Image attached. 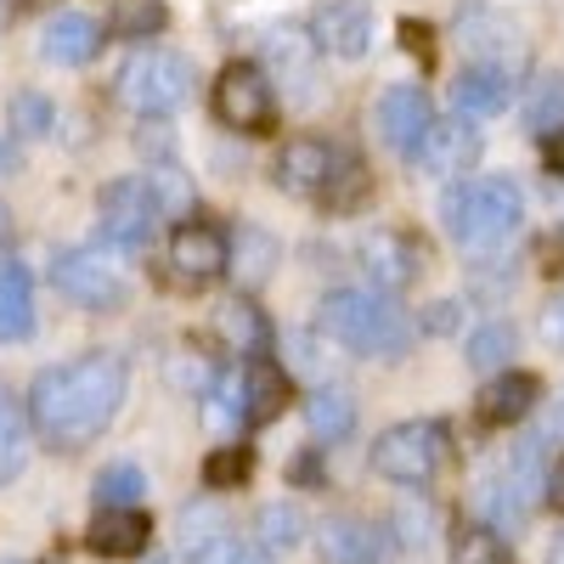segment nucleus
<instances>
[{
  "label": "nucleus",
  "mask_w": 564,
  "mask_h": 564,
  "mask_svg": "<svg viewBox=\"0 0 564 564\" xmlns=\"http://www.w3.org/2000/svg\"><path fill=\"white\" fill-rule=\"evenodd\" d=\"M124 401V361L108 350H90L79 361H63L52 372H40L34 390H29V423L45 446H85L97 441L113 412Z\"/></svg>",
  "instance_id": "nucleus-1"
},
{
  "label": "nucleus",
  "mask_w": 564,
  "mask_h": 564,
  "mask_svg": "<svg viewBox=\"0 0 564 564\" xmlns=\"http://www.w3.org/2000/svg\"><path fill=\"white\" fill-rule=\"evenodd\" d=\"M446 231L463 249H497L508 243L525 220V193L502 175H475V181H452L441 198Z\"/></svg>",
  "instance_id": "nucleus-2"
},
{
  "label": "nucleus",
  "mask_w": 564,
  "mask_h": 564,
  "mask_svg": "<svg viewBox=\"0 0 564 564\" xmlns=\"http://www.w3.org/2000/svg\"><path fill=\"white\" fill-rule=\"evenodd\" d=\"M322 334L345 350H356V356H384L390 361L412 345V322L379 294L339 289V294L322 300Z\"/></svg>",
  "instance_id": "nucleus-3"
},
{
  "label": "nucleus",
  "mask_w": 564,
  "mask_h": 564,
  "mask_svg": "<svg viewBox=\"0 0 564 564\" xmlns=\"http://www.w3.org/2000/svg\"><path fill=\"white\" fill-rule=\"evenodd\" d=\"M186 90H193V63L175 57V52H135L124 68H119V102L141 119H164L186 102Z\"/></svg>",
  "instance_id": "nucleus-4"
},
{
  "label": "nucleus",
  "mask_w": 564,
  "mask_h": 564,
  "mask_svg": "<svg viewBox=\"0 0 564 564\" xmlns=\"http://www.w3.org/2000/svg\"><path fill=\"white\" fill-rule=\"evenodd\" d=\"M446 463V423H395L372 441V475H384L395 486H430Z\"/></svg>",
  "instance_id": "nucleus-5"
},
{
  "label": "nucleus",
  "mask_w": 564,
  "mask_h": 564,
  "mask_svg": "<svg viewBox=\"0 0 564 564\" xmlns=\"http://www.w3.org/2000/svg\"><path fill=\"white\" fill-rule=\"evenodd\" d=\"M159 215H164V198L148 175H124L113 186H102V204H97V220H102V238L124 254L148 249L153 231H159Z\"/></svg>",
  "instance_id": "nucleus-6"
},
{
  "label": "nucleus",
  "mask_w": 564,
  "mask_h": 564,
  "mask_svg": "<svg viewBox=\"0 0 564 564\" xmlns=\"http://www.w3.org/2000/svg\"><path fill=\"white\" fill-rule=\"evenodd\" d=\"M52 282H57V294H68L74 305L85 311H119L124 305V276L113 260H102L97 249H68L52 260Z\"/></svg>",
  "instance_id": "nucleus-7"
},
{
  "label": "nucleus",
  "mask_w": 564,
  "mask_h": 564,
  "mask_svg": "<svg viewBox=\"0 0 564 564\" xmlns=\"http://www.w3.org/2000/svg\"><path fill=\"white\" fill-rule=\"evenodd\" d=\"M215 113H220V124H231V130H265L271 113H276L271 79H265L254 63L220 68V79H215Z\"/></svg>",
  "instance_id": "nucleus-8"
},
{
  "label": "nucleus",
  "mask_w": 564,
  "mask_h": 564,
  "mask_svg": "<svg viewBox=\"0 0 564 564\" xmlns=\"http://www.w3.org/2000/svg\"><path fill=\"white\" fill-rule=\"evenodd\" d=\"M226 265H231V243H226L220 226H209V220H181L175 226V238H170V271H175V282L204 289V282H215Z\"/></svg>",
  "instance_id": "nucleus-9"
},
{
  "label": "nucleus",
  "mask_w": 564,
  "mask_h": 564,
  "mask_svg": "<svg viewBox=\"0 0 564 564\" xmlns=\"http://www.w3.org/2000/svg\"><path fill=\"white\" fill-rule=\"evenodd\" d=\"M457 40H463V57L468 63H491V68H508L520 74L525 68V40H520V23H508L502 12H463L457 18Z\"/></svg>",
  "instance_id": "nucleus-10"
},
{
  "label": "nucleus",
  "mask_w": 564,
  "mask_h": 564,
  "mask_svg": "<svg viewBox=\"0 0 564 564\" xmlns=\"http://www.w3.org/2000/svg\"><path fill=\"white\" fill-rule=\"evenodd\" d=\"M311 45L327 57H367V45H372L367 0H322L311 18Z\"/></svg>",
  "instance_id": "nucleus-11"
},
{
  "label": "nucleus",
  "mask_w": 564,
  "mask_h": 564,
  "mask_svg": "<svg viewBox=\"0 0 564 564\" xmlns=\"http://www.w3.org/2000/svg\"><path fill=\"white\" fill-rule=\"evenodd\" d=\"M339 148H327V141H311V135H300V141H289V148L276 153V186L282 193H294V198H316L322 204V193H327V181H334V170H339Z\"/></svg>",
  "instance_id": "nucleus-12"
},
{
  "label": "nucleus",
  "mask_w": 564,
  "mask_h": 564,
  "mask_svg": "<svg viewBox=\"0 0 564 564\" xmlns=\"http://www.w3.org/2000/svg\"><path fill=\"white\" fill-rule=\"evenodd\" d=\"M475 159H480V130L468 124V119H435L430 135H423L417 153H412V164L423 175H441V181L475 170Z\"/></svg>",
  "instance_id": "nucleus-13"
},
{
  "label": "nucleus",
  "mask_w": 564,
  "mask_h": 564,
  "mask_svg": "<svg viewBox=\"0 0 564 564\" xmlns=\"http://www.w3.org/2000/svg\"><path fill=\"white\" fill-rule=\"evenodd\" d=\"M430 124H435V102L423 97L417 85H395V90H384V102H379V135L390 141L401 159L417 153V141L430 135Z\"/></svg>",
  "instance_id": "nucleus-14"
},
{
  "label": "nucleus",
  "mask_w": 564,
  "mask_h": 564,
  "mask_svg": "<svg viewBox=\"0 0 564 564\" xmlns=\"http://www.w3.org/2000/svg\"><path fill=\"white\" fill-rule=\"evenodd\" d=\"M361 265L372 276V289L401 294L423 265V249H417V238H406V231H372V238L361 243Z\"/></svg>",
  "instance_id": "nucleus-15"
},
{
  "label": "nucleus",
  "mask_w": 564,
  "mask_h": 564,
  "mask_svg": "<svg viewBox=\"0 0 564 564\" xmlns=\"http://www.w3.org/2000/svg\"><path fill=\"white\" fill-rule=\"evenodd\" d=\"M542 486H547V475L536 468V441H531V446H520V457H513V463L497 468V480H491L486 502L502 513V520H525L531 502L542 497Z\"/></svg>",
  "instance_id": "nucleus-16"
},
{
  "label": "nucleus",
  "mask_w": 564,
  "mask_h": 564,
  "mask_svg": "<svg viewBox=\"0 0 564 564\" xmlns=\"http://www.w3.org/2000/svg\"><path fill=\"white\" fill-rule=\"evenodd\" d=\"M508 97H513V74L491 63H463V74L452 79V102L463 119H491L508 108Z\"/></svg>",
  "instance_id": "nucleus-17"
},
{
  "label": "nucleus",
  "mask_w": 564,
  "mask_h": 564,
  "mask_svg": "<svg viewBox=\"0 0 564 564\" xmlns=\"http://www.w3.org/2000/svg\"><path fill=\"white\" fill-rule=\"evenodd\" d=\"M40 52L45 63H63V68H79L102 52V23L85 18V12H57L52 23H45L40 34Z\"/></svg>",
  "instance_id": "nucleus-18"
},
{
  "label": "nucleus",
  "mask_w": 564,
  "mask_h": 564,
  "mask_svg": "<svg viewBox=\"0 0 564 564\" xmlns=\"http://www.w3.org/2000/svg\"><path fill=\"white\" fill-rule=\"evenodd\" d=\"M322 558L327 564H390V536L367 520H327Z\"/></svg>",
  "instance_id": "nucleus-19"
},
{
  "label": "nucleus",
  "mask_w": 564,
  "mask_h": 564,
  "mask_svg": "<svg viewBox=\"0 0 564 564\" xmlns=\"http://www.w3.org/2000/svg\"><path fill=\"white\" fill-rule=\"evenodd\" d=\"M536 395H542V384L531 379V372H497L475 401V417L491 423V430H508V423H520L536 406Z\"/></svg>",
  "instance_id": "nucleus-20"
},
{
  "label": "nucleus",
  "mask_w": 564,
  "mask_h": 564,
  "mask_svg": "<svg viewBox=\"0 0 564 564\" xmlns=\"http://www.w3.org/2000/svg\"><path fill=\"white\" fill-rule=\"evenodd\" d=\"M153 525L141 508H97V525H90V553L102 558H135L141 547H148Z\"/></svg>",
  "instance_id": "nucleus-21"
},
{
  "label": "nucleus",
  "mask_w": 564,
  "mask_h": 564,
  "mask_svg": "<svg viewBox=\"0 0 564 564\" xmlns=\"http://www.w3.org/2000/svg\"><path fill=\"white\" fill-rule=\"evenodd\" d=\"M34 334V282L18 260H0V339H29Z\"/></svg>",
  "instance_id": "nucleus-22"
},
{
  "label": "nucleus",
  "mask_w": 564,
  "mask_h": 564,
  "mask_svg": "<svg viewBox=\"0 0 564 564\" xmlns=\"http://www.w3.org/2000/svg\"><path fill=\"white\" fill-rule=\"evenodd\" d=\"M282 406H289V372L260 356L243 372V423H249V430H260V423H271Z\"/></svg>",
  "instance_id": "nucleus-23"
},
{
  "label": "nucleus",
  "mask_w": 564,
  "mask_h": 564,
  "mask_svg": "<svg viewBox=\"0 0 564 564\" xmlns=\"http://www.w3.org/2000/svg\"><path fill=\"white\" fill-rule=\"evenodd\" d=\"M215 334H220L231 350H243V356H265V350H271V327H265L260 305H249V300H226V305L215 311Z\"/></svg>",
  "instance_id": "nucleus-24"
},
{
  "label": "nucleus",
  "mask_w": 564,
  "mask_h": 564,
  "mask_svg": "<svg viewBox=\"0 0 564 564\" xmlns=\"http://www.w3.org/2000/svg\"><path fill=\"white\" fill-rule=\"evenodd\" d=\"M29 430H34L29 412L7 390H0V486L23 475V463H29Z\"/></svg>",
  "instance_id": "nucleus-25"
},
{
  "label": "nucleus",
  "mask_w": 564,
  "mask_h": 564,
  "mask_svg": "<svg viewBox=\"0 0 564 564\" xmlns=\"http://www.w3.org/2000/svg\"><path fill=\"white\" fill-rule=\"evenodd\" d=\"M305 423H311V435L316 441H350L356 430V401L345 390H316L305 401Z\"/></svg>",
  "instance_id": "nucleus-26"
},
{
  "label": "nucleus",
  "mask_w": 564,
  "mask_h": 564,
  "mask_svg": "<svg viewBox=\"0 0 564 564\" xmlns=\"http://www.w3.org/2000/svg\"><path fill=\"white\" fill-rule=\"evenodd\" d=\"M254 525H260V542H265L271 553H289V547L305 542V513H300V502H265V508L254 513Z\"/></svg>",
  "instance_id": "nucleus-27"
},
{
  "label": "nucleus",
  "mask_w": 564,
  "mask_h": 564,
  "mask_svg": "<svg viewBox=\"0 0 564 564\" xmlns=\"http://www.w3.org/2000/svg\"><path fill=\"white\" fill-rule=\"evenodd\" d=\"M141 497H148V475L130 463H113L97 475V508H135Z\"/></svg>",
  "instance_id": "nucleus-28"
},
{
  "label": "nucleus",
  "mask_w": 564,
  "mask_h": 564,
  "mask_svg": "<svg viewBox=\"0 0 564 564\" xmlns=\"http://www.w3.org/2000/svg\"><path fill=\"white\" fill-rule=\"evenodd\" d=\"M452 564H513V558L491 525H463L452 536Z\"/></svg>",
  "instance_id": "nucleus-29"
},
{
  "label": "nucleus",
  "mask_w": 564,
  "mask_h": 564,
  "mask_svg": "<svg viewBox=\"0 0 564 564\" xmlns=\"http://www.w3.org/2000/svg\"><path fill=\"white\" fill-rule=\"evenodd\" d=\"M508 356H513V327L508 322H486L480 334H468V361H475L480 372L508 367Z\"/></svg>",
  "instance_id": "nucleus-30"
},
{
  "label": "nucleus",
  "mask_w": 564,
  "mask_h": 564,
  "mask_svg": "<svg viewBox=\"0 0 564 564\" xmlns=\"http://www.w3.org/2000/svg\"><path fill=\"white\" fill-rule=\"evenodd\" d=\"M164 29V0H119L113 7V34L124 40H148Z\"/></svg>",
  "instance_id": "nucleus-31"
},
{
  "label": "nucleus",
  "mask_w": 564,
  "mask_h": 564,
  "mask_svg": "<svg viewBox=\"0 0 564 564\" xmlns=\"http://www.w3.org/2000/svg\"><path fill=\"white\" fill-rule=\"evenodd\" d=\"M525 119H531L536 130H553V124H564V79H558V74H542V79L531 85Z\"/></svg>",
  "instance_id": "nucleus-32"
},
{
  "label": "nucleus",
  "mask_w": 564,
  "mask_h": 564,
  "mask_svg": "<svg viewBox=\"0 0 564 564\" xmlns=\"http://www.w3.org/2000/svg\"><path fill=\"white\" fill-rule=\"evenodd\" d=\"M249 468H254V452H249V446H220V452H209V463H204V486L226 491V486L249 480Z\"/></svg>",
  "instance_id": "nucleus-33"
},
{
  "label": "nucleus",
  "mask_w": 564,
  "mask_h": 564,
  "mask_svg": "<svg viewBox=\"0 0 564 564\" xmlns=\"http://www.w3.org/2000/svg\"><path fill=\"white\" fill-rule=\"evenodd\" d=\"M7 119H12V130H18V135L40 141L45 130H52V102H45L40 90H18V97L7 102Z\"/></svg>",
  "instance_id": "nucleus-34"
},
{
  "label": "nucleus",
  "mask_w": 564,
  "mask_h": 564,
  "mask_svg": "<svg viewBox=\"0 0 564 564\" xmlns=\"http://www.w3.org/2000/svg\"><path fill=\"white\" fill-rule=\"evenodd\" d=\"M361 198H367V170L345 153V159H339V170H334V181H327L322 204H327V209H356Z\"/></svg>",
  "instance_id": "nucleus-35"
},
{
  "label": "nucleus",
  "mask_w": 564,
  "mask_h": 564,
  "mask_svg": "<svg viewBox=\"0 0 564 564\" xmlns=\"http://www.w3.org/2000/svg\"><path fill=\"white\" fill-rule=\"evenodd\" d=\"M193 564H271V558H265V547H254L243 536H215L209 547L193 553Z\"/></svg>",
  "instance_id": "nucleus-36"
},
{
  "label": "nucleus",
  "mask_w": 564,
  "mask_h": 564,
  "mask_svg": "<svg viewBox=\"0 0 564 564\" xmlns=\"http://www.w3.org/2000/svg\"><path fill=\"white\" fill-rule=\"evenodd\" d=\"M181 531H186V553H198V547H209L215 536H226V520H220V508L198 502V508L181 513Z\"/></svg>",
  "instance_id": "nucleus-37"
},
{
  "label": "nucleus",
  "mask_w": 564,
  "mask_h": 564,
  "mask_svg": "<svg viewBox=\"0 0 564 564\" xmlns=\"http://www.w3.org/2000/svg\"><path fill=\"white\" fill-rule=\"evenodd\" d=\"M249 254H243V265H238V276L249 282V289H254V282H265V271H271V238H260V231H249Z\"/></svg>",
  "instance_id": "nucleus-38"
},
{
  "label": "nucleus",
  "mask_w": 564,
  "mask_h": 564,
  "mask_svg": "<svg viewBox=\"0 0 564 564\" xmlns=\"http://www.w3.org/2000/svg\"><path fill=\"white\" fill-rule=\"evenodd\" d=\"M542 339L564 350V294H558V300H553V305L542 311Z\"/></svg>",
  "instance_id": "nucleus-39"
},
{
  "label": "nucleus",
  "mask_w": 564,
  "mask_h": 564,
  "mask_svg": "<svg viewBox=\"0 0 564 564\" xmlns=\"http://www.w3.org/2000/svg\"><path fill=\"white\" fill-rule=\"evenodd\" d=\"M542 497H547V502H553V508L564 513V457H558V463L547 468V486H542Z\"/></svg>",
  "instance_id": "nucleus-40"
},
{
  "label": "nucleus",
  "mask_w": 564,
  "mask_h": 564,
  "mask_svg": "<svg viewBox=\"0 0 564 564\" xmlns=\"http://www.w3.org/2000/svg\"><path fill=\"white\" fill-rule=\"evenodd\" d=\"M542 153H547V170H558V175H564V124L547 135V148H542Z\"/></svg>",
  "instance_id": "nucleus-41"
},
{
  "label": "nucleus",
  "mask_w": 564,
  "mask_h": 564,
  "mask_svg": "<svg viewBox=\"0 0 564 564\" xmlns=\"http://www.w3.org/2000/svg\"><path fill=\"white\" fill-rule=\"evenodd\" d=\"M18 170V159H12V148H7V141H0V175H12Z\"/></svg>",
  "instance_id": "nucleus-42"
},
{
  "label": "nucleus",
  "mask_w": 564,
  "mask_h": 564,
  "mask_svg": "<svg viewBox=\"0 0 564 564\" xmlns=\"http://www.w3.org/2000/svg\"><path fill=\"white\" fill-rule=\"evenodd\" d=\"M547 564H564V536H558V542L547 547Z\"/></svg>",
  "instance_id": "nucleus-43"
},
{
  "label": "nucleus",
  "mask_w": 564,
  "mask_h": 564,
  "mask_svg": "<svg viewBox=\"0 0 564 564\" xmlns=\"http://www.w3.org/2000/svg\"><path fill=\"white\" fill-rule=\"evenodd\" d=\"M0 249H7V209H0Z\"/></svg>",
  "instance_id": "nucleus-44"
}]
</instances>
